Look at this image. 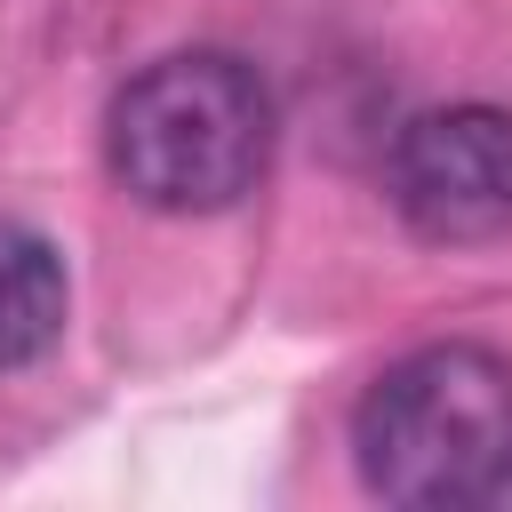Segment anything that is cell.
Returning a JSON list of instances; mask_svg holds the SVG:
<instances>
[{"label": "cell", "instance_id": "277c9868", "mask_svg": "<svg viewBox=\"0 0 512 512\" xmlns=\"http://www.w3.org/2000/svg\"><path fill=\"white\" fill-rule=\"evenodd\" d=\"M72 320V280L64 256L32 232L0 216V368H32Z\"/></svg>", "mask_w": 512, "mask_h": 512}, {"label": "cell", "instance_id": "7a4b0ae2", "mask_svg": "<svg viewBox=\"0 0 512 512\" xmlns=\"http://www.w3.org/2000/svg\"><path fill=\"white\" fill-rule=\"evenodd\" d=\"M272 88L224 48H176L144 64L104 112L112 184L160 216H216L256 192L272 160Z\"/></svg>", "mask_w": 512, "mask_h": 512}, {"label": "cell", "instance_id": "6da1fadb", "mask_svg": "<svg viewBox=\"0 0 512 512\" xmlns=\"http://www.w3.org/2000/svg\"><path fill=\"white\" fill-rule=\"evenodd\" d=\"M360 488L400 512H464L512 488V360L488 344H416L352 408Z\"/></svg>", "mask_w": 512, "mask_h": 512}, {"label": "cell", "instance_id": "3957f363", "mask_svg": "<svg viewBox=\"0 0 512 512\" xmlns=\"http://www.w3.org/2000/svg\"><path fill=\"white\" fill-rule=\"evenodd\" d=\"M384 192L400 224L432 248L512 240V112L504 104H432L392 136Z\"/></svg>", "mask_w": 512, "mask_h": 512}]
</instances>
